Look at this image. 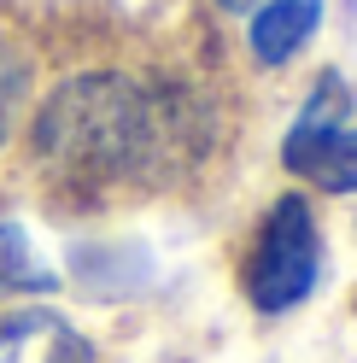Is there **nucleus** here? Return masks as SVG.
<instances>
[{
	"mask_svg": "<svg viewBox=\"0 0 357 363\" xmlns=\"http://www.w3.org/2000/svg\"><path fill=\"white\" fill-rule=\"evenodd\" d=\"M322 281V229H317V211L310 199L299 194H281L264 229L252 240V258H246V299L264 316H281L310 299V287Z\"/></svg>",
	"mask_w": 357,
	"mask_h": 363,
	"instance_id": "nucleus-2",
	"label": "nucleus"
},
{
	"mask_svg": "<svg viewBox=\"0 0 357 363\" xmlns=\"http://www.w3.org/2000/svg\"><path fill=\"white\" fill-rule=\"evenodd\" d=\"M281 164L322 194H357V94L334 71L299 106L281 141Z\"/></svg>",
	"mask_w": 357,
	"mask_h": 363,
	"instance_id": "nucleus-3",
	"label": "nucleus"
},
{
	"mask_svg": "<svg viewBox=\"0 0 357 363\" xmlns=\"http://www.w3.org/2000/svg\"><path fill=\"white\" fill-rule=\"evenodd\" d=\"M0 363H94V346L59 311L30 305L0 316Z\"/></svg>",
	"mask_w": 357,
	"mask_h": 363,
	"instance_id": "nucleus-4",
	"label": "nucleus"
},
{
	"mask_svg": "<svg viewBox=\"0 0 357 363\" xmlns=\"http://www.w3.org/2000/svg\"><path fill=\"white\" fill-rule=\"evenodd\" d=\"M176 135L164 100L118 71L71 77L35 118V152L71 188H118L159 164Z\"/></svg>",
	"mask_w": 357,
	"mask_h": 363,
	"instance_id": "nucleus-1",
	"label": "nucleus"
},
{
	"mask_svg": "<svg viewBox=\"0 0 357 363\" xmlns=\"http://www.w3.org/2000/svg\"><path fill=\"white\" fill-rule=\"evenodd\" d=\"M18 287H47V269L35 264V246L18 223H0V293Z\"/></svg>",
	"mask_w": 357,
	"mask_h": 363,
	"instance_id": "nucleus-6",
	"label": "nucleus"
},
{
	"mask_svg": "<svg viewBox=\"0 0 357 363\" xmlns=\"http://www.w3.org/2000/svg\"><path fill=\"white\" fill-rule=\"evenodd\" d=\"M322 18V0H264L252 6V53L264 65H287Z\"/></svg>",
	"mask_w": 357,
	"mask_h": 363,
	"instance_id": "nucleus-5",
	"label": "nucleus"
},
{
	"mask_svg": "<svg viewBox=\"0 0 357 363\" xmlns=\"http://www.w3.org/2000/svg\"><path fill=\"white\" fill-rule=\"evenodd\" d=\"M229 12H252V6H264V0H222Z\"/></svg>",
	"mask_w": 357,
	"mask_h": 363,
	"instance_id": "nucleus-8",
	"label": "nucleus"
},
{
	"mask_svg": "<svg viewBox=\"0 0 357 363\" xmlns=\"http://www.w3.org/2000/svg\"><path fill=\"white\" fill-rule=\"evenodd\" d=\"M12 111H18V65L0 53V141H6V129H12Z\"/></svg>",
	"mask_w": 357,
	"mask_h": 363,
	"instance_id": "nucleus-7",
	"label": "nucleus"
}]
</instances>
